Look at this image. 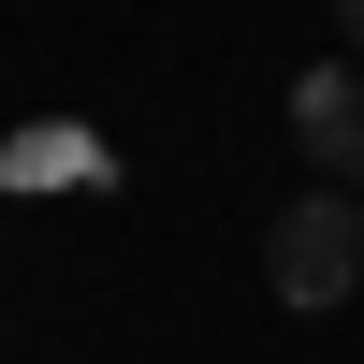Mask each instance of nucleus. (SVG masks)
I'll list each match as a JSON object with an SVG mask.
<instances>
[{
  "mask_svg": "<svg viewBox=\"0 0 364 364\" xmlns=\"http://www.w3.org/2000/svg\"><path fill=\"white\" fill-rule=\"evenodd\" d=\"M291 146L321 190H364V73H291Z\"/></svg>",
  "mask_w": 364,
  "mask_h": 364,
  "instance_id": "obj_2",
  "label": "nucleus"
},
{
  "mask_svg": "<svg viewBox=\"0 0 364 364\" xmlns=\"http://www.w3.org/2000/svg\"><path fill=\"white\" fill-rule=\"evenodd\" d=\"M262 291H277L291 321L350 306V291H364V190H291L277 233H262Z\"/></svg>",
  "mask_w": 364,
  "mask_h": 364,
  "instance_id": "obj_1",
  "label": "nucleus"
},
{
  "mask_svg": "<svg viewBox=\"0 0 364 364\" xmlns=\"http://www.w3.org/2000/svg\"><path fill=\"white\" fill-rule=\"evenodd\" d=\"M336 15H350V44H364V0H336Z\"/></svg>",
  "mask_w": 364,
  "mask_h": 364,
  "instance_id": "obj_3",
  "label": "nucleus"
}]
</instances>
